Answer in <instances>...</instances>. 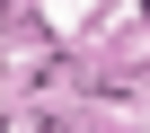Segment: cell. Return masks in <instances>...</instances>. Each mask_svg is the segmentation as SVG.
<instances>
[{"mask_svg": "<svg viewBox=\"0 0 150 133\" xmlns=\"http://www.w3.org/2000/svg\"><path fill=\"white\" fill-rule=\"evenodd\" d=\"M44 18H53L62 36H80V27H88V0H44Z\"/></svg>", "mask_w": 150, "mask_h": 133, "instance_id": "obj_1", "label": "cell"}]
</instances>
